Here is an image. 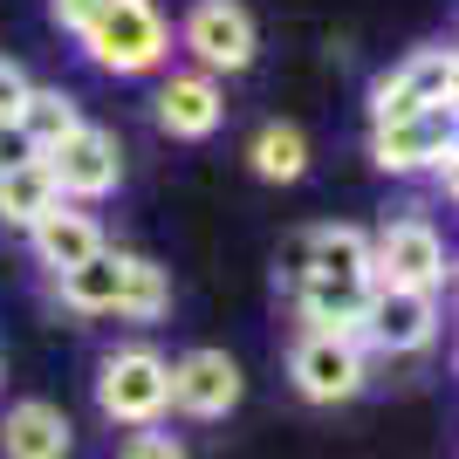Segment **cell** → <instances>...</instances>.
<instances>
[{"label": "cell", "mask_w": 459, "mask_h": 459, "mask_svg": "<svg viewBox=\"0 0 459 459\" xmlns=\"http://www.w3.org/2000/svg\"><path fill=\"white\" fill-rule=\"evenodd\" d=\"M96 411H103L110 425L152 432V425L172 411V364H165L152 343L110 350V357H103V370H96Z\"/></svg>", "instance_id": "1"}, {"label": "cell", "mask_w": 459, "mask_h": 459, "mask_svg": "<svg viewBox=\"0 0 459 459\" xmlns=\"http://www.w3.org/2000/svg\"><path fill=\"white\" fill-rule=\"evenodd\" d=\"M82 48H90L96 69H117V76H144L165 62L172 35H165V21H158L152 0H103L96 21L82 28Z\"/></svg>", "instance_id": "2"}, {"label": "cell", "mask_w": 459, "mask_h": 459, "mask_svg": "<svg viewBox=\"0 0 459 459\" xmlns=\"http://www.w3.org/2000/svg\"><path fill=\"white\" fill-rule=\"evenodd\" d=\"M288 377L308 404H343L364 391V343L357 329H302V343L288 357Z\"/></svg>", "instance_id": "3"}, {"label": "cell", "mask_w": 459, "mask_h": 459, "mask_svg": "<svg viewBox=\"0 0 459 459\" xmlns=\"http://www.w3.org/2000/svg\"><path fill=\"white\" fill-rule=\"evenodd\" d=\"M370 281H377V288H419V295H439L446 240L432 233V220H391V227L370 240Z\"/></svg>", "instance_id": "4"}, {"label": "cell", "mask_w": 459, "mask_h": 459, "mask_svg": "<svg viewBox=\"0 0 459 459\" xmlns=\"http://www.w3.org/2000/svg\"><path fill=\"white\" fill-rule=\"evenodd\" d=\"M432 336H439V295L370 281V302H364V316H357V343L404 357V350H425Z\"/></svg>", "instance_id": "5"}, {"label": "cell", "mask_w": 459, "mask_h": 459, "mask_svg": "<svg viewBox=\"0 0 459 459\" xmlns=\"http://www.w3.org/2000/svg\"><path fill=\"white\" fill-rule=\"evenodd\" d=\"M192 56H199V76H240L254 62V14L240 0H199L178 28Z\"/></svg>", "instance_id": "6"}, {"label": "cell", "mask_w": 459, "mask_h": 459, "mask_svg": "<svg viewBox=\"0 0 459 459\" xmlns=\"http://www.w3.org/2000/svg\"><path fill=\"white\" fill-rule=\"evenodd\" d=\"M41 165H48V178H56L62 199H103V192H117V178H124V152H117V137L96 131V124H76L62 144H48Z\"/></svg>", "instance_id": "7"}, {"label": "cell", "mask_w": 459, "mask_h": 459, "mask_svg": "<svg viewBox=\"0 0 459 459\" xmlns=\"http://www.w3.org/2000/svg\"><path fill=\"white\" fill-rule=\"evenodd\" d=\"M453 82H459L453 48H419L404 69H391V76L370 90V117H377V124H404V117H419L425 103H453Z\"/></svg>", "instance_id": "8"}, {"label": "cell", "mask_w": 459, "mask_h": 459, "mask_svg": "<svg viewBox=\"0 0 459 459\" xmlns=\"http://www.w3.org/2000/svg\"><path fill=\"white\" fill-rule=\"evenodd\" d=\"M446 152H453V103H425L419 117L370 131V158L384 172H432Z\"/></svg>", "instance_id": "9"}, {"label": "cell", "mask_w": 459, "mask_h": 459, "mask_svg": "<svg viewBox=\"0 0 459 459\" xmlns=\"http://www.w3.org/2000/svg\"><path fill=\"white\" fill-rule=\"evenodd\" d=\"M240 391L247 384H240V364L227 350H186L172 364V411H186V419H227Z\"/></svg>", "instance_id": "10"}, {"label": "cell", "mask_w": 459, "mask_h": 459, "mask_svg": "<svg viewBox=\"0 0 459 459\" xmlns=\"http://www.w3.org/2000/svg\"><path fill=\"white\" fill-rule=\"evenodd\" d=\"M76 432L62 419V404L48 398H21L7 404V419H0V459H69Z\"/></svg>", "instance_id": "11"}, {"label": "cell", "mask_w": 459, "mask_h": 459, "mask_svg": "<svg viewBox=\"0 0 459 459\" xmlns=\"http://www.w3.org/2000/svg\"><path fill=\"white\" fill-rule=\"evenodd\" d=\"M28 240H35V261H41L48 274H69V268H82L90 254H103V233H96V220H90V212H76L69 199L41 212L35 227H28Z\"/></svg>", "instance_id": "12"}, {"label": "cell", "mask_w": 459, "mask_h": 459, "mask_svg": "<svg viewBox=\"0 0 459 459\" xmlns=\"http://www.w3.org/2000/svg\"><path fill=\"white\" fill-rule=\"evenodd\" d=\"M220 117H227V96H220L212 76H199V69H192V76H172L158 90V131H172V137H212Z\"/></svg>", "instance_id": "13"}, {"label": "cell", "mask_w": 459, "mask_h": 459, "mask_svg": "<svg viewBox=\"0 0 459 459\" xmlns=\"http://www.w3.org/2000/svg\"><path fill=\"white\" fill-rule=\"evenodd\" d=\"M288 302L302 308L308 329H357V316H364V302H370V281L308 274V281H295V295H288Z\"/></svg>", "instance_id": "14"}, {"label": "cell", "mask_w": 459, "mask_h": 459, "mask_svg": "<svg viewBox=\"0 0 459 459\" xmlns=\"http://www.w3.org/2000/svg\"><path fill=\"white\" fill-rule=\"evenodd\" d=\"M117 288H124V261H117V247H103V254H90L82 268L56 274V295L76 308V316H117Z\"/></svg>", "instance_id": "15"}, {"label": "cell", "mask_w": 459, "mask_h": 459, "mask_svg": "<svg viewBox=\"0 0 459 459\" xmlns=\"http://www.w3.org/2000/svg\"><path fill=\"white\" fill-rule=\"evenodd\" d=\"M48 206H62V192H56V178H48L41 158H28V165H14V172H0V220H7V227L28 233Z\"/></svg>", "instance_id": "16"}, {"label": "cell", "mask_w": 459, "mask_h": 459, "mask_svg": "<svg viewBox=\"0 0 459 459\" xmlns=\"http://www.w3.org/2000/svg\"><path fill=\"white\" fill-rule=\"evenodd\" d=\"M308 274L370 281V240L357 227H308ZM308 274H302V281H308Z\"/></svg>", "instance_id": "17"}, {"label": "cell", "mask_w": 459, "mask_h": 459, "mask_svg": "<svg viewBox=\"0 0 459 459\" xmlns=\"http://www.w3.org/2000/svg\"><path fill=\"white\" fill-rule=\"evenodd\" d=\"M117 261H124L117 316H124V323H158V316L172 308V281H165V268H158V261H144V254H117Z\"/></svg>", "instance_id": "18"}, {"label": "cell", "mask_w": 459, "mask_h": 459, "mask_svg": "<svg viewBox=\"0 0 459 459\" xmlns=\"http://www.w3.org/2000/svg\"><path fill=\"white\" fill-rule=\"evenodd\" d=\"M247 158H254V172L268 178V186H295V178L308 172V137L295 131V124H261L254 144H247Z\"/></svg>", "instance_id": "19"}, {"label": "cell", "mask_w": 459, "mask_h": 459, "mask_svg": "<svg viewBox=\"0 0 459 459\" xmlns=\"http://www.w3.org/2000/svg\"><path fill=\"white\" fill-rule=\"evenodd\" d=\"M14 124H21V137H28L35 152H48V144H62V137L82 124V110H76V96H69V90H28Z\"/></svg>", "instance_id": "20"}, {"label": "cell", "mask_w": 459, "mask_h": 459, "mask_svg": "<svg viewBox=\"0 0 459 459\" xmlns=\"http://www.w3.org/2000/svg\"><path fill=\"white\" fill-rule=\"evenodd\" d=\"M28 90H35V82H28V69L0 56V124H14V117H21V96H28Z\"/></svg>", "instance_id": "21"}, {"label": "cell", "mask_w": 459, "mask_h": 459, "mask_svg": "<svg viewBox=\"0 0 459 459\" xmlns=\"http://www.w3.org/2000/svg\"><path fill=\"white\" fill-rule=\"evenodd\" d=\"M124 459H192L178 439H165V432H137L131 446H124Z\"/></svg>", "instance_id": "22"}, {"label": "cell", "mask_w": 459, "mask_h": 459, "mask_svg": "<svg viewBox=\"0 0 459 459\" xmlns=\"http://www.w3.org/2000/svg\"><path fill=\"white\" fill-rule=\"evenodd\" d=\"M96 7H103V0H48L56 28H69V35H82V28H90V21H96Z\"/></svg>", "instance_id": "23"}, {"label": "cell", "mask_w": 459, "mask_h": 459, "mask_svg": "<svg viewBox=\"0 0 459 459\" xmlns=\"http://www.w3.org/2000/svg\"><path fill=\"white\" fill-rule=\"evenodd\" d=\"M28 158H41V152L21 137V124H0V172H14V165H28Z\"/></svg>", "instance_id": "24"}]
</instances>
